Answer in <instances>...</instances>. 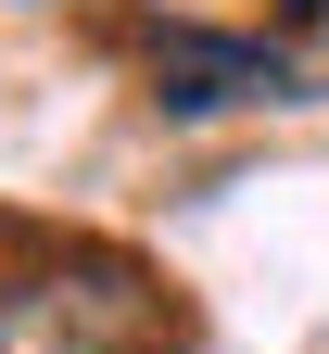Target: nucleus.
<instances>
[{
	"label": "nucleus",
	"mask_w": 329,
	"mask_h": 354,
	"mask_svg": "<svg viewBox=\"0 0 329 354\" xmlns=\"http://www.w3.org/2000/svg\"><path fill=\"white\" fill-rule=\"evenodd\" d=\"M152 342H165V291L114 241L38 253L0 279V354H152Z\"/></svg>",
	"instance_id": "nucleus-1"
},
{
	"label": "nucleus",
	"mask_w": 329,
	"mask_h": 354,
	"mask_svg": "<svg viewBox=\"0 0 329 354\" xmlns=\"http://www.w3.org/2000/svg\"><path fill=\"white\" fill-rule=\"evenodd\" d=\"M152 76L165 102H254V88H292L278 76V51H254V38H203V26H152Z\"/></svg>",
	"instance_id": "nucleus-2"
},
{
	"label": "nucleus",
	"mask_w": 329,
	"mask_h": 354,
	"mask_svg": "<svg viewBox=\"0 0 329 354\" xmlns=\"http://www.w3.org/2000/svg\"><path fill=\"white\" fill-rule=\"evenodd\" d=\"M292 13H317V0H292Z\"/></svg>",
	"instance_id": "nucleus-3"
}]
</instances>
